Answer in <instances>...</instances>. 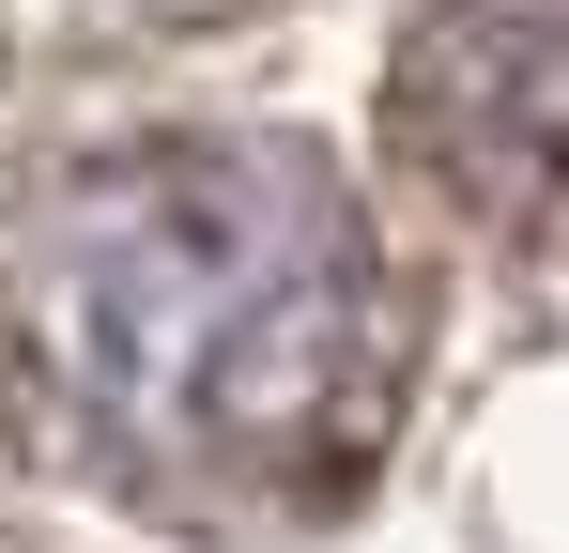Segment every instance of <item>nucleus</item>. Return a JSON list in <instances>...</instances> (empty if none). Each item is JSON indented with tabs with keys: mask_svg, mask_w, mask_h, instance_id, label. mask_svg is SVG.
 I'll list each match as a JSON object with an SVG mask.
<instances>
[{
	"mask_svg": "<svg viewBox=\"0 0 569 553\" xmlns=\"http://www.w3.org/2000/svg\"><path fill=\"white\" fill-rule=\"evenodd\" d=\"M16 400L123 492L278 507L400 415V276L355 184L292 139H139L31 215Z\"/></svg>",
	"mask_w": 569,
	"mask_h": 553,
	"instance_id": "f257e3e1",
	"label": "nucleus"
},
{
	"mask_svg": "<svg viewBox=\"0 0 569 553\" xmlns=\"http://www.w3.org/2000/svg\"><path fill=\"white\" fill-rule=\"evenodd\" d=\"M400 139L462 215L569 247V0H447L400 47Z\"/></svg>",
	"mask_w": 569,
	"mask_h": 553,
	"instance_id": "f03ea898",
	"label": "nucleus"
},
{
	"mask_svg": "<svg viewBox=\"0 0 569 553\" xmlns=\"http://www.w3.org/2000/svg\"><path fill=\"white\" fill-rule=\"evenodd\" d=\"M78 31H216V16H247V0H62Z\"/></svg>",
	"mask_w": 569,
	"mask_h": 553,
	"instance_id": "7ed1b4c3",
	"label": "nucleus"
}]
</instances>
